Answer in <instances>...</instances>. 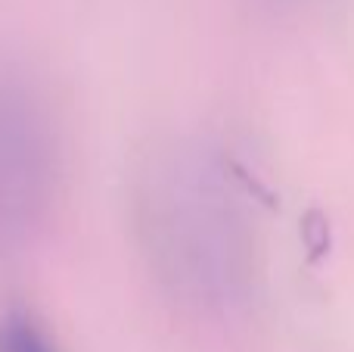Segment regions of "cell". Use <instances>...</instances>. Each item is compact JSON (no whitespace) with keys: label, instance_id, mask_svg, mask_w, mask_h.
I'll return each mask as SVG.
<instances>
[{"label":"cell","instance_id":"2","mask_svg":"<svg viewBox=\"0 0 354 352\" xmlns=\"http://www.w3.org/2000/svg\"><path fill=\"white\" fill-rule=\"evenodd\" d=\"M0 352H56V343L28 312H6L0 318Z\"/></svg>","mask_w":354,"mask_h":352},{"label":"cell","instance_id":"1","mask_svg":"<svg viewBox=\"0 0 354 352\" xmlns=\"http://www.w3.org/2000/svg\"><path fill=\"white\" fill-rule=\"evenodd\" d=\"M56 172L53 131L31 97L16 81H0V212L28 218Z\"/></svg>","mask_w":354,"mask_h":352}]
</instances>
